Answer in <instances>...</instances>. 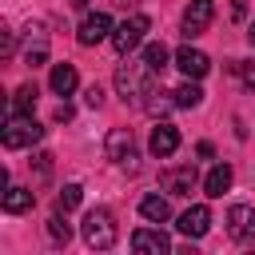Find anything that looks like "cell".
Listing matches in <instances>:
<instances>
[{"instance_id": "21", "label": "cell", "mask_w": 255, "mask_h": 255, "mask_svg": "<svg viewBox=\"0 0 255 255\" xmlns=\"http://www.w3.org/2000/svg\"><path fill=\"white\" fill-rule=\"evenodd\" d=\"M80 199H84V187H80V183H64V191H60V211L80 207Z\"/></svg>"}, {"instance_id": "24", "label": "cell", "mask_w": 255, "mask_h": 255, "mask_svg": "<svg viewBox=\"0 0 255 255\" xmlns=\"http://www.w3.org/2000/svg\"><path fill=\"white\" fill-rule=\"evenodd\" d=\"M84 100H88V108H100V104H104V92H100V88L92 84V88L84 92Z\"/></svg>"}, {"instance_id": "8", "label": "cell", "mask_w": 255, "mask_h": 255, "mask_svg": "<svg viewBox=\"0 0 255 255\" xmlns=\"http://www.w3.org/2000/svg\"><path fill=\"white\" fill-rule=\"evenodd\" d=\"M211 20H215V4L211 0H191L183 8V36H199Z\"/></svg>"}, {"instance_id": "7", "label": "cell", "mask_w": 255, "mask_h": 255, "mask_svg": "<svg viewBox=\"0 0 255 255\" xmlns=\"http://www.w3.org/2000/svg\"><path fill=\"white\" fill-rule=\"evenodd\" d=\"M179 235H187V239H203L207 231H211V211L203 207V203H195V207H187L183 215H179Z\"/></svg>"}, {"instance_id": "4", "label": "cell", "mask_w": 255, "mask_h": 255, "mask_svg": "<svg viewBox=\"0 0 255 255\" xmlns=\"http://www.w3.org/2000/svg\"><path fill=\"white\" fill-rule=\"evenodd\" d=\"M104 151H108V159H116L124 171H135V167H139L135 139H131V131H128V128H112V131H108V139H104Z\"/></svg>"}, {"instance_id": "27", "label": "cell", "mask_w": 255, "mask_h": 255, "mask_svg": "<svg viewBox=\"0 0 255 255\" xmlns=\"http://www.w3.org/2000/svg\"><path fill=\"white\" fill-rule=\"evenodd\" d=\"M68 4H72V8H88L92 0H68Z\"/></svg>"}, {"instance_id": "13", "label": "cell", "mask_w": 255, "mask_h": 255, "mask_svg": "<svg viewBox=\"0 0 255 255\" xmlns=\"http://www.w3.org/2000/svg\"><path fill=\"white\" fill-rule=\"evenodd\" d=\"M175 68H179L187 80H199V76H207L211 60H207L199 48H179V52H175Z\"/></svg>"}, {"instance_id": "19", "label": "cell", "mask_w": 255, "mask_h": 255, "mask_svg": "<svg viewBox=\"0 0 255 255\" xmlns=\"http://www.w3.org/2000/svg\"><path fill=\"white\" fill-rule=\"evenodd\" d=\"M171 100H175V108H195V104L203 100V92H199V88L187 80V84H179V88L171 92Z\"/></svg>"}, {"instance_id": "26", "label": "cell", "mask_w": 255, "mask_h": 255, "mask_svg": "<svg viewBox=\"0 0 255 255\" xmlns=\"http://www.w3.org/2000/svg\"><path fill=\"white\" fill-rule=\"evenodd\" d=\"M247 40H251V48H255V20L247 24Z\"/></svg>"}, {"instance_id": "25", "label": "cell", "mask_w": 255, "mask_h": 255, "mask_svg": "<svg viewBox=\"0 0 255 255\" xmlns=\"http://www.w3.org/2000/svg\"><path fill=\"white\" fill-rule=\"evenodd\" d=\"M231 12H235V16H243V12H247V0H231Z\"/></svg>"}, {"instance_id": "18", "label": "cell", "mask_w": 255, "mask_h": 255, "mask_svg": "<svg viewBox=\"0 0 255 255\" xmlns=\"http://www.w3.org/2000/svg\"><path fill=\"white\" fill-rule=\"evenodd\" d=\"M36 84H24V88H16V96H12V112H20V116H32V108H36Z\"/></svg>"}, {"instance_id": "22", "label": "cell", "mask_w": 255, "mask_h": 255, "mask_svg": "<svg viewBox=\"0 0 255 255\" xmlns=\"http://www.w3.org/2000/svg\"><path fill=\"white\" fill-rule=\"evenodd\" d=\"M48 235H52L56 243H68V239H72V227L64 223V215H52V219H48Z\"/></svg>"}, {"instance_id": "2", "label": "cell", "mask_w": 255, "mask_h": 255, "mask_svg": "<svg viewBox=\"0 0 255 255\" xmlns=\"http://www.w3.org/2000/svg\"><path fill=\"white\" fill-rule=\"evenodd\" d=\"M116 219H112V211L108 207H96V211H88L84 215V243L88 247H96V251H108V247H116Z\"/></svg>"}, {"instance_id": "3", "label": "cell", "mask_w": 255, "mask_h": 255, "mask_svg": "<svg viewBox=\"0 0 255 255\" xmlns=\"http://www.w3.org/2000/svg\"><path fill=\"white\" fill-rule=\"evenodd\" d=\"M0 135H4V147H8V151H16V147H32V143L44 135V128H40L32 116H20V112H12Z\"/></svg>"}, {"instance_id": "12", "label": "cell", "mask_w": 255, "mask_h": 255, "mask_svg": "<svg viewBox=\"0 0 255 255\" xmlns=\"http://www.w3.org/2000/svg\"><path fill=\"white\" fill-rule=\"evenodd\" d=\"M147 147H151V155L167 159V155L179 147V128H175V124H167V120H163V124H155V128H151V143H147Z\"/></svg>"}, {"instance_id": "17", "label": "cell", "mask_w": 255, "mask_h": 255, "mask_svg": "<svg viewBox=\"0 0 255 255\" xmlns=\"http://www.w3.org/2000/svg\"><path fill=\"white\" fill-rule=\"evenodd\" d=\"M36 203V195H32V187H8L4 191V211H12V215H20V211H28Z\"/></svg>"}, {"instance_id": "6", "label": "cell", "mask_w": 255, "mask_h": 255, "mask_svg": "<svg viewBox=\"0 0 255 255\" xmlns=\"http://www.w3.org/2000/svg\"><path fill=\"white\" fill-rule=\"evenodd\" d=\"M227 231H231L235 243H255V207L235 203V207L227 211Z\"/></svg>"}, {"instance_id": "16", "label": "cell", "mask_w": 255, "mask_h": 255, "mask_svg": "<svg viewBox=\"0 0 255 255\" xmlns=\"http://www.w3.org/2000/svg\"><path fill=\"white\" fill-rule=\"evenodd\" d=\"M139 215L151 219V223H163V219H171V207H167L163 195H143L139 199Z\"/></svg>"}, {"instance_id": "1", "label": "cell", "mask_w": 255, "mask_h": 255, "mask_svg": "<svg viewBox=\"0 0 255 255\" xmlns=\"http://www.w3.org/2000/svg\"><path fill=\"white\" fill-rule=\"evenodd\" d=\"M155 72L147 68V64H124L120 72H116V88H120V96L124 100H135V104H143V96L155 88V80H151Z\"/></svg>"}, {"instance_id": "5", "label": "cell", "mask_w": 255, "mask_h": 255, "mask_svg": "<svg viewBox=\"0 0 255 255\" xmlns=\"http://www.w3.org/2000/svg\"><path fill=\"white\" fill-rule=\"evenodd\" d=\"M143 32H147V16H139V12H135V16H128V20H124V24L112 32V44H116V52H120V56H128L131 48H139Z\"/></svg>"}, {"instance_id": "15", "label": "cell", "mask_w": 255, "mask_h": 255, "mask_svg": "<svg viewBox=\"0 0 255 255\" xmlns=\"http://www.w3.org/2000/svg\"><path fill=\"white\" fill-rule=\"evenodd\" d=\"M52 92L56 96H72L76 92V68L72 64H52Z\"/></svg>"}, {"instance_id": "20", "label": "cell", "mask_w": 255, "mask_h": 255, "mask_svg": "<svg viewBox=\"0 0 255 255\" xmlns=\"http://www.w3.org/2000/svg\"><path fill=\"white\" fill-rule=\"evenodd\" d=\"M143 64H147L151 72H163V68H167V48H163V44H147V48H143Z\"/></svg>"}, {"instance_id": "14", "label": "cell", "mask_w": 255, "mask_h": 255, "mask_svg": "<svg viewBox=\"0 0 255 255\" xmlns=\"http://www.w3.org/2000/svg\"><path fill=\"white\" fill-rule=\"evenodd\" d=\"M231 179H235V171L227 167V163H215L211 171H207V179H203V195H211V199H219L227 187H231Z\"/></svg>"}, {"instance_id": "9", "label": "cell", "mask_w": 255, "mask_h": 255, "mask_svg": "<svg viewBox=\"0 0 255 255\" xmlns=\"http://www.w3.org/2000/svg\"><path fill=\"white\" fill-rule=\"evenodd\" d=\"M112 36V20L104 16V12H92V16H84V24H80V32H76V40L84 44V48H96L100 40H108Z\"/></svg>"}, {"instance_id": "23", "label": "cell", "mask_w": 255, "mask_h": 255, "mask_svg": "<svg viewBox=\"0 0 255 255\" xmlns=\"http://www.w3.org/2000/svg\"><path fill=\"white\" fill-rule=\"evenodd\" d=\"M235 72H239V80H243L247 88H255V60H239Z\"/></svg>"}, {"instance_id": "11", "label": "cell", "mask_w": 255, "mask_h": 255, "mask_svg": "<svg viewBox=\"0 0 255 255\" xmlns=\"http://www.w3.org/2000/svg\"><path fill=\"white\" fill-rule=\"evenodd\" d=\"M131 251H139V255H167L171 251V239L163 231L139 227V231H131Z\"/></svg>"}, {"instance_id": "10", "label": "cell", "mask_w": 255, "mask_h": 255, "mask_svg": "<svg viewBox=\"0 0 255 255\" xmlns=\"http://www.w3.org/2000/svg\"><path fill=\"white\" fill-rule=\"evenodd\" d=\"M159 183H163V191H171V195H191V187L199 183V175H195L191 163H183V167H167V171L159 175Z\"/></svg>"}]
</instances>
